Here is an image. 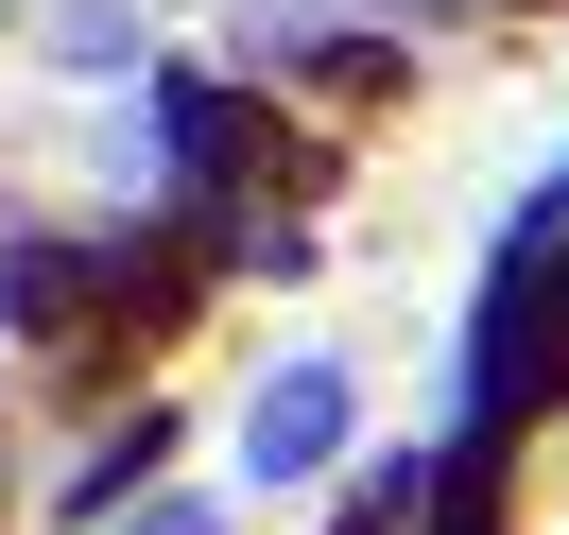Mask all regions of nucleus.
Masks as SVG:
<instances>
[{"instance_id": "nucleus-3", "label": "nucleus", "mask_w": 569, "mask_h": 535, "mask_svg": "<svg viewBox=\"0 0 569 535\" xmlns=\"http://www.w3.org/2000/svg\"><path fill=\"white\" fill-rule=\"evenodd\" d=\"M328 432H346V397H328V380H277V397H259V466H277V484H311Z\"/></svg>"}, {"instance_id": "nucleus-2", "label": "nucleus", "mask_w": 569, "mask_h": 535, "mask_svg": "<svg viewBox=\"0 0 569 535\" xmlns=\"http://www.w3.org/2000/svg\"><path fill=\"white\" fill-rule=\"evenodd\" d=\"M173 156H190V174H224V190H259V174H277V121L224 105V87H173Z\"/></svg>"}, {"instance_id": "nucleus-1", "label": "nucleus", "mask_w": 569, "mask_h": 535, "mask_svg": "<svg viewBox=\"0 0 569 535\" xmlns=\"http://www.w3.org/2000/svg\"><path fill=\"white\" fill-rule=\"evenodd\" d=\"M552 346H569V225L518 259V277H500V311H483V432L518 415L535 380H552Z\"/></svg>"}]
</instances>
